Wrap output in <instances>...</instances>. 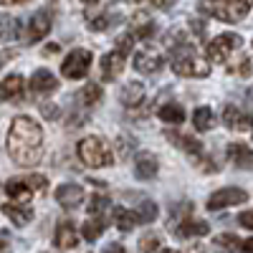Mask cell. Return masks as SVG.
<instances>
[{
	"mask_svg": "<svg viewBox=\"0 0 253 253\" xmlns=\"http://www.w3.org/2000/svg\"><path fill=\"white\" fill-rule=\"evenodd\" d=\"M18 3H26V0H0V5H18Z\"/></svg>",
	"mask_w": 253,
	"mask_h": 253,
	"instance_id": "obj_42",
	"label": "cell"
},
{
	"mask_svg": "<svg viewBox=\"0 0 253 253\" xmlns=\"http://www.w3.org/2000/svg\"><path fill=\"white\" fill-rule=\"evenodd\" d=\"M119 99H122V104H126V107H137V104H142V99H144V86L139 81L126 84V86L122 89V94H119Z\"/></svg>",
	"mask_w": 253,
	"mask_h": 253,
	"instance_id": "obj_23",
	"label": "cell"
},
{
	"mask_svg": "<svg viewBox=\"0 0 253 253\" xmlns=\"http://www.w3.org/2000/svg\"><path fill=\"white\" fill-rule=\"evenodd\" d=\"M114 20H119V15H112V10H107L101 18H94V20H91V28H94V31H104V28H109Z\"/></svg>",
	"mask_w": 253,
	"mask_h": 253,
	"instance_id": "obj_32",
	"label": "cell"
},
{
	"mask_svg": "<svg viewBox=\"0 0 253 253\" xmlns=\"http://www.w3.org/2000/svg\"><path fill=\"white\" fill-rule=\"evenodd\" d=\"M223 124L228 126V129H241L246 132L248 129V114H243L238 107H233V104H228V107L223 109Z\"/></svg>",
	"mask_w": 253,
	"mask_h": 253,
	"instance_id": "obj_17",
	"label": "cell"
},
{
	"mask_svg": "<svg viewBox=\"0 0 253 253\" xmlns=\"http://www.w3.org/2000/svg\"><path fill=\"white\" fill-rule=\"evenodd\" d=\"M167 134V139H170L172 144H177V147H182L185 152H190L193 157H198V160H203V147H200V142L198 139H193L190 134H182V132H165Z\"/></svg>",
	"mask_w": 253,
	"mask_h": 253,
	"instance_id": "obj_15",
	"label": "cell"
},
{
	"mask_svg": "<svg viewBox=\"0 0 253 253\" xmlns=\"http://www.w3.org/2000/svg\"><path fill=\"white\" fill-rule=\"evenodd\" d=\"M89 66H91V53L84 51V48H76L71 51L61 63V74L66 79H84L89 74Z\"/></svg>",
	"mask_w": 253,
	"mask_h": 253,
	"instance_id": "obj_7",
	"label": "cell"
},
{
	"mask_svg": "<svg viewBox=\"0 0 253 253\" xmlns=\"http://www.w3.org/2000/svg\"><path fill=\"white\" fill-rule=\"evenodd\" d=\"M31 91H36V94H51V91H56L58 89V79L48 71V69H38L33 76H31Z\"/></svg>",
	"mask_w": 253,
	"mask_h": 253,
	"instance_id": "obj_10",
	"label": "cell"
},
{
	"mask_svg": "<svg viewBox=\"0 0 253 253\" xmlns=\"http://www.w3.org/2000/svg\"><path fill=\"white\" fill-rule=\"evenodd\" d=\"M51 31V13L48 10H38L28 20V43H38L41 38H46Z\"/></svg>",
	"mask_w": 253,
	"mask_h": 253,
	"instance_id": "obj_9",
	"label": "cell"
},
{
	"mask_svg": "<svg viewBox=\"0 0 253 253\" xmlns=\"http://www.w3.org/2000/svg\"><path fill=\"white\" fill-rule=\"evenodd\" d=\"M172 69L180 76L203 79V76H208V61H203L187 43H182V46H175V51H172Z\"/></svg>",
	"mask_w": 253,
	"mask_h": 253,
	"instance_id": "obj_3",
	"label": "cell"
},
{
	"mask_svg": "<svg viewBox=\"0 0 253 253\" xmlns=\"http://www.w3.org/2000/svg\"><path fill=\"white\" fill-rule=\"evenodd\" d=\"M10 248V236L8 230H0V251H8Z\"/></svg>",
	"mask_w": 253,
	"mask_h": 253,
	"instance_id": "obj_39",
	"label": "cell"
},
{
	"mask_svg": "<svg viewBox=\"0 0 253 253\" xmlns=\"http://www.w3.org/2000/svg\"><path fill=\"white\" fill-rule=\"evenodd\" d=\"M213 3H215V0H213Z\"/></svg>",
	"mask_w": 253,
	"mask_h": 253,
	"instance_id": "obj_47",
	"label": "cell"
},
{
	"mask_svg": "<svg viewBox=\"0 0 253 253\" xmlns=\"http://www.w3.org/2000/svg\"><path fill=\"white\" fill-rule=\"evenodd\" d=\"M160 119L167 122V124H182L185 122V109L180 104H165L160 109Z\"/></svg>",
	"mask_w": 253,
	"mask_h": 253,
	"instance_id": "obj_26",
	"label": "cell"
},
{
	"mask_svg": "<svg viewBox=\"0 0 253 253\" xmlns=\"http://www.w3.org/2000/svg\"><path fill=\"white\" fill-rule=\"evenodd\" d=\"M41 112H43L46 119H56V117H58V107H56V104H43V107H41Z\"/></svg>",
	"mask_w": 253,
	"mask_h": 253,
	"instance_id": "obj_35",
	"label": "cell"
},
{
	"mask_svg": "<svg viewBox=\"0 0 253 253\" xmlns=\"http://www.w3.org/2000/svg\"><path fill=\"white\" fill-rule=\"evenodd\" d=\"M8 152L15 165L31 167L41 162V152H43V132L36 119L31 117H15L10 124L8 134Z\"/></svg>",
	"mask_w": 253,
	"mask_h": 253,
	"instance_id": "obj_1",
	"label": "cell"
},
{
	"mask_svg": "<svg viewBox=\"0 0 253 253\" xmlns=\"http://www.w3.org/2000/svg\"><path fill=\"white\" fill-rule=\"evenodd\" d=\"M126 3H142V0H126Z\"/></svg>",
	"mask_w": 253,
	"mask_h": 253,
	"instance_id": "obj_45",
	"label": "cell"
},
{
	"mask_svg": "<svg viewBox=\"0 0 253 253\" xmlns=\"http://www.w3.org/2000/svg\"><path fill=\"white\" fill-rule=\"evenodd\" d=\"M246 200H248L246 190H241V187H223V190H218V193L210 195L208 210H220V208H228V205H241Z\"/></svg>",
	"mask_w": 253,
	"mask_h": 253,
	"instance_id": "obj_8",
	"label": "cell"
},
{
	"mask_svg": "<svg viewBox=\"0 0 253 253\" xmlns=\"http://www.w3.org/2000/svg\"><path fill=\"white\" fill-rule=\"evenodd\" d=\"M193 124H195V129L198 132H208V129H213L215 126V114L213 109H208V107H198L193 112Z\"/></svg>",
	"mask_w": 253,
	"mask_h": 253,
	"instance_id": "obj_24",
	"label": "cell"
},
{
	"mask_svg": "<svg viewBox=\"0 0 253 253\" xmlns=\"http://www.w3.org/2000/svg\"><path fill=\"white\" fill-rule=\"evenodd\" d=\"M79 101L84 107H94V104L101 101V86L99 84H86L81 91H79Z\"/></svg>",
	"mask_w": 253,
	"mask_h": 253,
	"instance_id": "obj_27",
	"label": "cell"
},
{
	"mask_svg": "<svg viewBox=\"0 0 253 253\" xmlns=\"http://www.w3.org/2000/svg\"><path fill=\"white\" fill-rule=\"evenodd\" d=\"M228 157L233 165H238L241 170H251L253 167V152L248 150L246 144H230L228 147Z\"/></svg>",
	"mask_w": 253,
	"mask_h": 253,
	"instance_id": "obj_19",
	"label": "cell"
},
{
	"mask_svg": "<svg viewBox=\"0 0 253 253\" xmlns=\"http://www.w3.org/2000/svg\"><path fill=\"white\" fill-rule=\"evenodd\" d=\"M101 253H126V248L124 246H119V243H109V246H104V251Z\"/></svg>",
	"mask_w": 253,
	"mask_h": 253,
	"instance_id": "obj_38",
	"label": "cell"
},
{
	"mask_svg": "<svg viewBox=\"0 0 253 253\" xmlns=\"http://www.w3.org/2000/svg\"><path fill=\"white\" fill-rule=\"evenodd\" d=\"M134 215H137V223H152L157 218V205L152 200H142V205Z\"/></svg>",
	"mask_w": 253,
	"mask_h": 253,
	"instance_id": "obj_28",
	"label": "cell"
},
{
	"mask_svg": "<svg viewBox=\"0 0 253 253\" xmlns=\"http://www.w3.org/2000/svg\"><path fill=\"white\" fill-rule=\"evenodd\" d=\"M84 3H89V5H94V3H99V0H84Z\"/></svg>",
	"mask_w": 253,
	"mask_h": 253,
	"instance_id": "obj_44",
	"label": "cell"
},
{
	"mask_svg": "<svg viewBox=\"0 0 253 253\" xmlns=\"http://www.w3.org/2000/svg\"><path fill=\"white\" fill-rule=\"evenodd\" d=\"M124 61H126V56H124V53H119V51H112V53L104 56V58H101V71H104V79H107V81L117 79V76L122 74V69H124Z\"/></svg>",
	"mask_w": 253,
	"mask_h": 253,
	"instance_id": "obj_14",
	"label": "cell"
},
{
	"mask_svg": "<svg viewBox=\"0 0 253 253\" xmlns=\"http://www.w3.org/2000/svg\"><path fill=\"white\" fill-rule=\"evenodd\" d=\"M23 96V76L10 74L0 84V101H18Z\"/></svg>",
	"mask_w": 253,
	"mask_h": 253,
	"instance_id": "obj_12",
	"label": "cell"
},
{
	"mask_svg": "<svg viewBox=\"0 0 253 253\" xmlns=\"http://www.w3.org/2000/svg\"><path fill=\"white\" fill-rule=\"evenodd\" d=\"M241 225L243 228H253V213H251V210H246V213H241Z\"/></svg>",
	"mask_w": 253,
	"mask_h": 253,
	"instance_id": "obj_36",
	"label": "cell"
},
{
	"mask_svg": "<svg viewBox=\"0 0 253 253\" xmlns=\"http://www.w3.org/2000/svg\"><path fill=\"white\" fill-rule=\"evenodd\" d=\"M162 253H177V251H162Z\"/></svg>",
	"mask_w": 253,
	"mask_h": 253,
	"instance_id": "obj_46",
	"label": "cell"
},
{
	"mask_svg": "<svg viewBox=\"0 0 253 253\" xmlns=\"http://www.w3.org/2000/svg\"><path fill=\"white\" fill-rule=\"evenodd\" d=\"M243 251L251 253V251H253V241H246V243H243Z\"/></svg>",
	"mask_w": 253,
	"mask_h": 253,
	"instance_id": "obj_43",
	"label": "cell"
},
{
	"mask_svg": "<svg viewBox=\"0 0 253 253\" xmlns=\"http://www.w3.org/2000/svg\"><path fill=\"white\" fill-rule=\"evenodd\" d=\"M241 43H243V41L236 33H220V36H215L208 43V61L210 63H223L236 48H241Z\"/></svg>",
	"mask_w": 253,
	"mask_h": 253,
	"instance_id": "obj_5",
	"label": "cell"
},
{
	"mask_svg": "<svg viewBox=\"0 0 253 253\" xmlns=\"http://www.w3.org/2000/svg\"><path fill=\"white\" fill-rule=\"evenodd\" d=\"M155 31H157V26H155V23H144V26H139L134 33H137L139 38H150V36H155Z\"/></svg>",
	"mask_w": 253,
	"mask_h": 253,
	"instance_id": "obj_34",
	"label": "cell"
},
{
	"mask_svg": "<svg viewBox=\"0 0 253 253\" xmlns=\"http://www.w3.org/2000/svg\"><path fill=\"white\" fill-rule=\"evenodd\" d=\"M137 147V142H134V137H126V134H122L119 139H117V152L122 155V157H129L132 155V150Z\"/></svg>",
	"mask_w": 253,
	"mask_h": 253,
	"instance_id": "obj_31",
	"label": "cell"
},
{
	"mask_svg": "<svg viewBox=\"0 0 253 253\" xmlns=\"http://www.w3.org/2000/svg\"><path fill=\"white\" fill-rule=\"evenodd\" d=\"M3 213H5V215L10 218V223L18 225V228L28 225L31 218H33V210H31L28 205H5V208H3Z\"/></svg>",
	"mask_w": 253,
	"mask_h": 253,
	"instance_id": "obj_20",
	"label": "cell"
},
{
	"mask_svg": "<svg viewBox=\"0 0 253 253\" xmlns=\"http://www.w3.org/2000/svg\"><path fill=\"white\" fill-rule=\"evenodd\" d=\"M109 208H112V200H109L107 195H94V198H91V203H89V215H91V218L104 215Z\"/></svg>",
	"mask_w": 253,
	"mask_h": 253,
	"instance_id": "obj_29",
	"label": "cell"
},
{
	"mask_svg": "<svg viewBox=\"0 0 253 253\" xmlns=\"http://www.w3.org/2000/svg\"><path fill=\"white\" fill-rule=\"evenodd\" d=\"M152 3L157 5V8H162V10H167V8H172L177 0H152Z\"/></svg>",
	"mask_w": 253,
	"mask_h": 253,
	"instance_id": "obj_40",
	"label": "cell"
},
{
	"mask_svg": "<svg viewBox=\"0 0 253 253\" xmlns=\"http://www.w3.org/2000/svg\"><path fill=\"white\" fill-rule=\"evenodd\" d=\"M76 243H79V236H76L74 223L71 220L58 223V228H56V246L58 248H74Z\"/></svg>",
	"mask_w": 253,
	"mask_h": 253,
	"instance_id": "obj_18",
	"label": "cell"
},
{
	"mask_svg": "<svg viewBox=\"0 0 253 253\" xmlns=\"http://www.w3.org/2000/svg\"><path fill=\"white\" fill-rule=\"evenodd\" d=\"M248 8H251V0H215L213 5H208V3L200 5V10H210L215 18L225 20V23H238V20H243Z\"/></svg>",
	"mask_w": 253,
	"mask_h": 253,
	"instance_id": "obj_4",
	"label": "cell"
},
{
	"mask_svg": "<svg viewBox=\"0 0 253 253\" xmlns=\"http://www.w3.org/2000/svg\"><path fill=\"white\" fill-rule=\"evenodd\" d=\"M132 46H134V36H132V33H126V36H122V38L117 41V51L124 53V56L132 53Z\"/></svg>",
	"mask_w": 253,
	"mask_h": 253,
	"instance_id": "obj_33",
	"label": "cell"
},
{
	"mask_svg": "<svg viewBox=\"0 0 253 253\" xmlns=\"http://www.w3.org/2000/svg\"><path fill=\"white\" fill-rule=\"evenodd\" d=\"M134 172L139 180H152L157 175V157L150 152H139L137 162H134Z\"/></svg>",
	"mask_w": 253,
	"mask_h": 253,
	"instance_id": "obj_16",
	"label": "cell"
},
{
	"mask_svg": "<svg viewBox=\"0 0 253 253\" xmlns=\"http://www.w3.org/2000/svg\"><path fill=\"white\" fill-rule=\"evenodd\" d=\"M175 233L180 238H198V236H208V223L203 220H185L175 225Z\"/></svg>",
	"mask_w": 253,
	"mask_h": 253,
	"instance_id": "obj_21",
	"label": "cell"
},
{
	"mask_svg": "<svg viewBox=\"0 0 253 253\" xmlns=\"http://www.w3.org/2000/svg\"><path fill=\"white\" fill-rule=\"evenodd\" d=\"M160 248V236L155 233H144L139 238V253H155Z\"/></svg>",
	"mask_w": 253,
	"mask_h": 253,
	"instance_id": "obj_30",
	"label": "cell"
},
{
	"mask_svg": "<svg viewBox=\"0 0 253 253\" xmlns=\"http://www.w3.org/2000/svg\"><path fill=\"white\" fill-rule=\"evenodd\" d=\"M76 152H79V160L89 167H109L114 162L112 157V147L99 139V137H84L79 144H76Z\"/></svg>",
	"mask_w": 253,
	"mask_h": 253,
	"instance_id": "obj_2",
	"label": "cell"
},
{
	"mask_svg": "<svg viewBox=\"0 0 253 253\" xmlns=\"http://www.w3.org/2000/svg\"><path fill=\"white\" fill-rule=\"evenodd\" d=\"M104 228H107V218H104V215H96V218H91V220L84 223L81 233H84V238H86V241H96V238L101 236Z\"/></svg>",
	"mask_w": 253,
	"mask_h": 253,
	"instance_id": "obj_25",
	"label": "cell"
},
{
	"mask_svg": "<svg viewBox=\"0 0 253 253\" xmlns=\"http://www.w3.org/2000/svg\"><path fill=\"white\" fill-rule=\"evenodd\" d=\"M162 63H165L162 56L155 53V51H142V53L134 56V69L139 74H157L162 69Z\"/></svg>",
	"mask_w": 253,
	"mask_h": 253,
	"instance_id": "obj_13",
	"label": "cell"
},
{
	"mask_svg": "<svg viewBox=\"0 0 253 253\" xmlns=\"http://www.w3.org/2000/svg\"><path fill=\"white\" fill-rule=\"evenodd\" d=\"M56 51H58V46H56V43H51V46H48V48L43 51V56H53Z\"/></svg>",
	"mask_w": 253,
	"mask_h": 253,
	"instance_id": "obj_41",
	"label": "cell"
},
{
	"mask_svg": "<svg viewBox=\"0 0 253 253\" xmlns=\"http://www.w3.org/2000/svg\"><path fill=\"white\" fill-rule=\"evenodd\" d=\"M56 200H58L61 208L71 210V208L81 205V200H84V190H81L79 185H74V182H66V185H61V187L56 190Z\"/></svg>",
	"mask_w": 253,
	"mask_h": 253,
	"instance_id": "obj_11",
	"label": "cell"
},
{
	"mask_svg": "<svg viewBox=\"0 0 253 253\" xmlns=\"http://www.w3.org/2000/svg\"><path fill=\"white\" fill-rule=\"evenodd\" d=\"M48 187V180L43 175H31V177H23V180H10L8 182V195L18 203H26L33 190H46Z\"/></svg>",
	"mask_w": 253,
	"mask_h": 253,
	"instance_id": "obj_6",
	"label": "cell"
},
{
	"mask_svg": "<svg viewBox=\"0 0 253 253\" xmlns=\"http://www.w3.org/2000/svg\"><path fill=\"white\" fill-rule=\"evenodd\" d=\"M3 23L8 26V36L15 38V36H18V20H8V18H3Z\"/></svg>",
	"mask_w": 253,
	"mask_h": 253,
	"instance_id": "obj_37",
	"label": "cell"
},
{
	"mask_svg": "<svg viewBox=\"0 0 253 253\" xmlns=\"http://www.w3.org/2000/svg\"><path fill=\"white\" fill-rule=\"evenodd\" d=\"M112 220H114V225L122 230V233H129V230L137 225V215L132 213V210H126V208H122V205H117L114 210H112Z\"/></svg>",
	"mask_w": 253,
	"mask_h": 253,
	"instance_id": "obj_22",
	"label": "cell"
}]
</instances>
